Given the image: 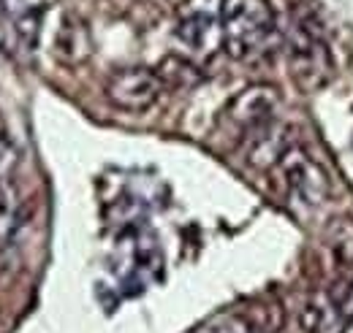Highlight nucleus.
I'll use <instances>...</instances> for the list:
<instances>
[{
  "mask_svg": "<svg viewBox=\"0 0 353 333\" xmlns=\"http://www.w3.org/2000/svg\"><path fill=\"white\" fill-rule=\"evenodd\" d=\"M221 30L223 49L234 60H256L280 39L269 0H223Z\"/></svg>",
  "mask_w": 353,
  "mask_h": 333,
  "instance_id": "nucleus-1",
  "label": "nucleus"
},
{
  "mask_svg": "<svg viewBox=\"0 0 353 333\" xmlns=\"http://www.w3.org/2000/svg\"><path fill=\"white\" fill-rule=\"evenodd\" d=\"M291 79L305 92H315L332 82L334 76V60L323 39V28L312 11H296L291 28L283 36Z\"/></svg>",
  "mask_w": 353,
  "mask_h": 333,
  "instance_id": "nucleus-2",
  "label": "nucleus"
},
{
  "mask_svg": "<svg viewBox=\"0 0 353 333\" xmlns=\"http://www.w3.org/2000/svg\"><path fill=\"white\" fill-rule=\"evenodd\" d=\"M166 89L163 79L158 76V71L152 68H123V71H114L109 76V82L103 87V95L106 100L114 106V109H123V111H147L158 103L161 92Z\"/></svg>",
  "mask_w": 353,
  "mask_h": 333,
  "instance_id": "nucleus-3",
  "label": "nucleus"
},
{
  "mask_svg": "<svg viewBox=\"0 0 353 333\" xmlns=\"http://www.w3.org/2000/svg\"><path fill=\"white\" fill-rule=\"evenodd\" d=\"M277 109H280V95L274 87L250 84L228 100V106L223 109V120L236 133L250 138L253 133H259L261 127L277 120Z\"/></svg>",
  "mask_w": 353,
  "mask_h": 333,
  "instance_id": "nucleus-4",
  "label": "nucleus"
},
{
  "mask_svg": "<svg viewBox=\"0 0 353 333\" xmlns=\"http://www.w3.org/2000/svg\"><path fill=\"white\" fill-rule=\"evenodd\" d=\"M277 166L285 176V184H288L291 195L299 198L302 204L318 206V204H323L329 198L332 182H329L326 171L318 166L305 149H299L296 144L283 155V160Z\"/></svg>",
  "mask_w": 353,
  "mask_h": 333,
  "instance_id": "nucleus-5",
  "label": "nucleus"
},
{
  "mask_svg": "<svg viewBox=\"0 0 353 333\" xmlns=\"http://www.w3.org/2000/svg\"><path fill=\"white\" fill-rule=\"evenodd\" d=\"M92 49H95V43H92L88 22L74 14H63V19L54 30V39H52L54 60L68 68H77V65H85L92 57Z\"/></svg>",
  "mask_w": 353,
  "mask_h": 333,
  "instance_id": "nucleus-6",
  "label": "nucleus"
},
{
  "mask_svg": "<svg viewBox=\"0 0 353 333\" xmlns=\"http://www.w3.org/2000/svg\"><path fill=\"white\" fill-rule=\"evenodd\" d=\"M294 147L291 127L280 125L277 120L261 127L248 138V163L256 168H272L283 160V155Z\"/></svg>",
  "mask_w": 353,
  "mask_h": 333,
  "instance_id": "nucleus-7",
  "label": "nucleus"
},
{
  "mask_svg": "<svg viewBox=\"0 0 353 333\" xmlns=\"http://www.w3.org/2000/svg\"><path fill=\"white\" fill-rule=\"evenodd\" d=\"M176 39L185 43L190 52L199 54H212L218 46H223V30L221 22H215L207 14H190L179 19L176 25Z\"/></svg>",
  "mask_w": 353,
  "mask_h": 333,
  "instance_id": "nucleus-8",
  "label": "nucleus"
},
{
  "mask_svg": "<svg viewBox=\"0 0 353 333\" xmlns=\"http://www.w3.org/2000/svg\"><path fill=\"white\" fill-rule=\"evenodd\" d=\"M17 228H19V208H17L11 187L0 179V247L14 239Z\"/></svg>",
  "mask_w": 353,
  "mask_h": 333,
  "instance_id": "nucleus-9",
  "label": "nucleus"
},
{
  "mask_svg": "<svg viewBox=\"0 0 353 333\" xmlns=\"http://www.w3.org/2000/svg\"><path fill=\"white\" fill-rule=\"evenodd\" d=\"M158 76L163 79L166 87H190V84L199 82V71L182 57H166L161 63Z\"/></svg>",
  "mask_w": 353,
  "mask_h": 333,
  "instance_id": "nucleus-10",
  "label": "nucleus"
},
{
  "mask_svg": "<svg viewBox=\"0 0 353 333\" xmlns=\"http://www.w3.org/2000/svg\"><path fill=\"white\" fill-rule=\"evenodd\" d=\"M332 306L343 320H353V277H345L332 290Z\"/></svg>",
  "mask_w": 353,
  "mask_h": 333,
  "instance_id": "nucleus-11",
  "label": "nucleus"
},
{
  "mask_svg": "<svg viewBox=\"0 0 353 333\" xmlns=\"http://www.w3.org/2000/svg\"><path fill=\"white\" fill-rule=\"evenodd\" d=\"M166 3H169V6H185L188 0H166Z\"/></svg>",
  "mask_w": 353,
  "mask_h": 333,
  "instance_id": "nucleus-12",
  "label": "nucleus"
}]
</instances>
